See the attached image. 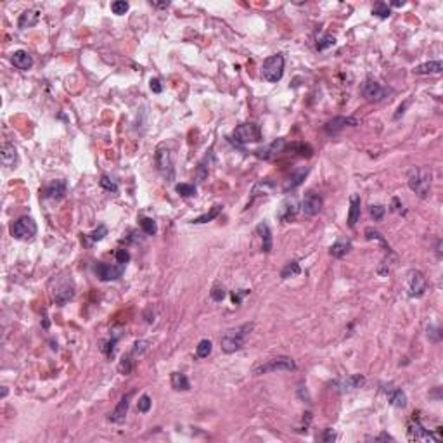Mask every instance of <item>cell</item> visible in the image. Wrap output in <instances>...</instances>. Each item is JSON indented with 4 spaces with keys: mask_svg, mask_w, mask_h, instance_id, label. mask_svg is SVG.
<instances>
[{
    "mask_svg": "<svg viewBox=\"0 0 443 443\" xmlns=\"http://www.w3.org/2000/svg\"><path fill=\"white\" fill-rule=\"evenodd\" d=\"M431 182H433V173L429 168H423V166H412L407 173V184L410 187L412 192H415L419 198H427L429 190H431Z\"/></svg>",
    "mask_w": 443,
    "mask_h": 443,
    "instance_id": "6da1fadb",
    "label": "cell"
},
{
    "mask_svg": "<svg viewBox=\"0 0 443 443\" xmlns=\"http://www.w3.org/2000/svg\"><path fill=\"white\" fill-rule=\"evenodd\" d=\"M253 331V324H242L236 329H229V331L220 338V346L222 352L225 353H234L241 350L246 343L249 332Z\"/></svg>",
    "mask_w": 443,
    "mask_h": 443,
    "instance_id": "7a4b0ae2",
    "label": "cell"
},
{
    "mask_svg": "<svg viewBox=\"0 0 443 443\" xmlns=\"http://www.w3.org/2000/svg\"><path fill=\"white\" fill-rule=\"evenodd\" d=\"M282 75H284V55L282 54H273L263 61L261 76H263L267 82H270V83L281 82Z\"/></svg>",
    "mask_w": 443,
    "mask_h": 443,
    "instance_id": "3957f363",
    "label": "cell"
},
{
    "mask_svg": "<svg viewBox=\"0 0 443 443\" xmlns=\"http://www.w3.org/2000/svg\"><path fill=\"white\" fill-rule=\"evenodd\" d=\"M390 92H392L390 88L379 85L376 80L372 78H367L360 85V95L365 101H369V102H381V101H384L390 95Z\"/></svg>",
    "mask_w": 443,
    "mask_h": 443,
    "instance_id": "277c9868",
    "label": "cell"
},
{
    "mask_svg": "<svg viewBox=\"0 0 443 443\" xmlns=\"http://www.w3.org/2000/svg\"><path fill=\"white\" fill-rule=\"evenodd\" d=\"M35 234H36V223L32 217H21L11 225V236L14 239H19V241H26V239L35 238Z\"/></svg>",
    "mask_w": 443,
    "mask_h": 443,
    "instance_id": "5b68a950",
    "label": "cell"
},
{
    "mask_svg": "<svg viewBox=\"0 0 443 443\" xmlns=\"http://www.w3.org/2000/svg\"><path fill=\"white\" fill-rule=\"evenodd\" d=\"M234 138L239 144H249V142H260L261 140V128L256 123H241L236 130H234Z\"/></svg>",
    "mask_w": 443,
    "mask_h": 443,
    "instance_id": "8992f818",
    "label": "cell"
},
{
    "mask_svg": "<svg viewBox=\"0 0 443 443\" xmlns=\"http://www.w3.org/2000/svg\"><path fill=\"white\" fill-rule=\"evenodd\" d=\"M296 369V364H294L293 358L289 357H277V358H272L265 364L258 365L255 369V374L260 376V374H267V372H275V371H294Z\"/></svg>",
    "mask_w": 443,
    "mask_h": 443,
    "instance_id": "52a82bcc",
    "label": "cell"
},
{
    "mask_svg": "<svg viewBox=\"0 0 443 443\" xmlns=\"http://www.w3.org/2000/svg\"><path fill=\"white\" fill-rule=\"evenodd\" d=\"M427 288L426 277L419 270H410L407 273V294L410 298H421Z\"/></svg>",
    "mask_w": 443,
    "mask_h": 443,
    "instance_id": "ba28073f",
    "label": "cell"
},
{
    "mask_svg": "<svg viewBox=\"0 0 443 443\" xmlns=\"http://www.w3.org/2000/svg\"><path fill=\"white\" fill-rule=\"evenodd\" d=\"M154 159H156V166H158L159 173H161L165 178H168V180H171V178H173V161H171V154H170V151H168V147L159 146L158 149H156Z\"/></svg>",
    "mask_w": 443,
    "mask_h": 443,
    "instance_id": "9c48e42d",
    "label": "cell"
},
{
    "mask_svg": "<svg viewBox=\"0 0 443 443\" xmlns=\"http://www.w3.org/2000/svg\"><path fill=\"white\" fill-rule=\"evenodd\" d=\"M322 206H324V199L321 194H317L315 190H308L305 194L303 203H301V210L307 217H315L321 213Z\"/></svg>",
    "mask_w": 443,
    "mask_h": 443,
    "instance_id": "30bf717a",
    "label": "cell"
},
{
    "mask_svg": "<svg viewBox=\"0 0 443 443\" xmlns=\"http://www.w3.org/2000/svg\"><path fill=\"white\" fill-rule=\"evenodd\" d=\"M95 275L99 277L102 282H109V281H116V279H119V277L123 275V272H125V265H107V263H102V261H99V263H95Z\"/></svg>",
    "mask_w": 443,
    "mask_h": 443,
    "instance_id": "8fae6325",
    "label": "cell"
},
{
    "mask_svg": "<svg viewBox=\"0 0 443 443\" xmlns=\"http://www.w3.org/2000/svg\"><path fill=\"white\" fill-rule=\"evenodd\" d=\"M409 438L415 440V442H436L435 436L421 424V421L415 417V414L410 419V423H409Z\"/></svg>",
    "mask_w": 443,
    "mask_h": 443,
    "instance_id": "7c38bea8",
    "label": "cell"
},
{
    "mask_svg": "<svg viewBox=\"0 0 443 443\" xmlns=\"http://www.w3.org/2000/svg\"><path fill=\"white\" fill-rule=\"evenodd\" d=\"M357 125H358V119L353 118V116H338V118H332L331 121L325 123L324 130L327 135H336L344 127H357Z\"/></svg>",
    "mask_w": 443,
    "mask_h": 443,
    "instance_id": "4fadbf2b",
    "label": "cell"
},
{
    "mask_svg": "<svg viewBox=\"0 0 443 443\" xmlns=\"http://www.w3.org/2000/svg\"><path fill=\"white\" fill-rule=\"evenodd\" d=\"M284 149H286V140L284 138H277V140H273L269 146L260 147V149L255 151V156L260 159H273L277 154H281Z\"/></svg>",
    "mask_w": 443,
    "mask_h": 443,
    "instance_id": "5bb4252c",
    "label": "cell"
},
{
    "mask_svg": "<svg viewBox=\"0 0 443 443\" xmlns=\"http://www.w3.org/2000/svg\"><path fill=\"white\" fill-rule=\"evenodd\" d=\"M134 393L135 392H128L127 395L121 396V400L118 402L116 409L109 414V421H111V423L121 424L123 421H125V417H127V412H128V407H130V398L134 396Z\"/></svg>",
    "mask_w": 443,
    "mask_h": 443,
    "instance_id": "9a60e30c",
    "label": "cell"
},
{
    "mask_svg": "<svg viewBox=\"0 0 443 443\" xmlns=\"http://www.w3.org/2000/svg\"><path fill=\"white\" fill-rule=\"evenodd\" d=\"M384 395H386L388 402H390L393 407H398V409L407 407V395H405L398 386H395V384H386V386H384Z\"/></svg>",
    "mask_w": 443,
    "mask_h": 443,
    "instance_id": "2e32d148",
    "label": "cell"
},
{
    "mask_svg": "<svg viewBox=\"0 0 443 443\" xmlns=\"http://www.w3.org/2000/svg\"><path fill=\"white\" fill-rule=\"evenodd\" d=\"M75 296V286H73V282H64V284L57 286L54 291V301L57 305H66L68 301L71 300V298Z\"/></svg>",
    "mask_w": 443,
    "mask_h": 443,
    "instance_id": "e0dca14e",
    "label": "cell"
},
{
    "mask_svg": "<svg viewBox=\"0 0 443 443\" xmlns=\"http://www.w3.org/2000/svg\"><path fill=\"white\" fill-rule=\"evenodd\" d=\"M365 383V377L362 374H353V376L344 377V379H340L334 383V386L340 390V392H352V390H357V388L364 386Z\"/></svg>",
    "mask_w": 443,
    "mask_h": 443,
    "instance_id": "ac0fdd59",
    "label": "cell"
},
{
    "mask_svg": "<svg viewBox=\"0 0 443 443\" xmlns=\"http://www.w3.org/2000/svg\"><path fill=\"white\" fill-rule=\"evenodd\" d=\"M308 171H310V168H307V166H305V168H298L296 171H293V173L286 178L282 190H284V192H289V190H293V189H296L298 186H301V182H303L305 177L308 175Z\"/></svg>",
    "mask_w": 443,
    "mask_h": 443,
    "instance_id": "d6986e66",
    "label": "cell"
},
{
    "mask_svg": "<svg viewBox=\"0 0 443 443\" xmlns=\"http://www.w3.org/2000/svg\"><path fill=\"white\" fill-rule=\"evenodd\" d=\"M12 64L21 71H28L33 66V57L26 51H16L12 54Z\"/></svg>",
    "mask_w": 443,
    "mask_h": 443,
    "instance_id": "ffe728a7",
    "label": "cell"
},
{
    "mask_svg": "<svg viewBox=\"0 0 443 443\" xmlns=\"http://www.w3.org/2000/svg\"><path fill=\"white\" fill-rule=\"evenodd\" d=\"M68 186L64 180H54L52 184H49L45 189V198L49 199H63L66 196Z\"/></svg>",
    "mask_w": 443,
    "mask_h": 443,
    "instance_id": "44dd1931",
    "label": "cell"
},
{
    "mask_svg": "<svg viewBox=\"0 0 443 443\" xmlns=\"http://www.w3.org/2000/svg\"><path fill=\"white\" fill-rule=\"evenodd\" d=\"M0 158H2V163L5 166H16L17 165V151L16 147L12 144L5 142L2 146V151H0Z\"/></svg>",
    "mask_w": 443,
    "mask_h": 443,
    "instance_id": "7402d4cb",
    "label": "cell"
},
{
    "mask_svg": "<svg viewBox=\"0 0 443 443\" xmlns=\"http://www.w3.org/2000/svg\"><path fill=\"white\" fill-rule=\"evenodd\" d=\"M256 230L261 238V251H263V253H270V251H272L273 241H272V232H270L269 225H267V223H260V225L256 227Z\"/></svg>",
    "mask_w": 443,
    "mask_h": 443,
    "instance_id": "603a6c76",
    "label": "cell"
},
{
    "mask_svg": "<svg viewBox=\"0 0 443 443\" xmlns=\"http://www.w3.org/2000/svg\"><path fill=\"white\" fill-rule=\"evenodd\" d=\"M38 19H40V12L35 11V9H28V11H24L19 16L17 26H19L21 30H24V28H32L38 23Z\"/></svg>",
    "mask_w": 443,
    "mask_h": 443,
    "instance_id": "cb8c5ba5",
    "label": "cell"
},
{
    "mask_svg": "<svg viewBox=\"0 0 443 443\" xmlns=\"http://www.w3.org/2000/svg\"><path fill=\"white\" fill-rule=\"evenodd\" d=\"M296 211H298V204L294 199H291V201H284L281 206V210H279V213H277V217L281 218L282 222H289L293 220L294 217H296Z\"/></svg>",
    "mask_w": 443,
    "mask_h": 443,
    "instance_id": "d4e9b609",
    "label": "cell"
},
{
    "mask_svg": "<svg viewBox=\"0 0 443 443\" xmlns=\"http://www.w3.org/2000/svg\"><path fill=\"white\" fill-rule=\"evenodd\" d=\"M358 218H360V196L353 194L352 198H350V211H348V225L352 229L357 225Z\"/></svg>",
    "mask_w": 443,
    "mask_h": 443,
    "instance_id": "484cf974",
    "label": "cell"
},
{
    "mask_svg": "<svg viewBox=\"0 0 443 443\" xmlns=\"http://www.w3.org/2000/svg\"><path fill=\"white\" fill-rule=\"evenodd\" d=\"M171 386L177 392H187L190 390V383L182 372H171Z\"/></svg>",
    "mask_w": 443,
    "mask_h": 443,
    "instance_id": "4316f807",
    "label": "cell"
},
{
    "mask_svg": "<svg viewBox=\"0 0 443 443\" xmlns=\"http://www.w3.org/2000/svg\"><path fill=\"white\" fill-rule=\"evenodd\" d=\"M442 69H443L442 61H429V63L419 64L414 71L417 73V75H429V73H440Z\"/></svg>",
    "mask_w": 443,
    "mask_h": 443,
    "instance_id": "83f0119b",
    "label": "cell"
},
{
    "mask_svg": "<svg viewBox=\"0 0 443 443\" xmlns=\"http://www.w3.org/2000/svg\"><path fill=\"white\" fill-rule=\"evenodd\" d=\"M350 249H352V242L350 241H338L329 248V253L334 258H343L346 256V253H348Z\"/></svg>",
    "mask_w": 443,
    "mask_h": 443,
    "instance_id": "f1b7e54d",
    "label": "cell"
},
{
    "mask_svg": "<svg viewBox=\"0 0 443 443\" xmlns=\"http://www.w3.org/2000/svg\"><path fill=\"white\" fill-rule=\"evenodd\" d=\"M220 211H222V206L220 204H215L213 208H211L208 213H204V215H201V217H198L196 220H192V223L194 225H201V223H208V222H211V220H215V218L220 215Z\"/></svg>",
    "mask_w": 443,
    "mask_h": 443,
    "instance_id": "f546056e",
    "label": "cell"
},
{
    "mask_svg": "<svg viewBox=\"0 0 443 443\" xmlns=\"http://www.w3.org/2000/svg\"><path fill=\"white\" fill-rule=\"evenodd\" d=\"M300 272H301V269H300V265H298V261H289V263H286L284 269H282L281 277L282 279H289V277L300 275Z\"/></svg>",
    "mask_w": 443,
    "mask_h": 443,
    "instance_id": "4dcf8cb0",
    "label": "cell"
},
{
    "mask_svg": "<svg viewBox=\"0 0 443 443\" xmlns=\"http://www.w3.org/2000/svg\"><path fill=\"white\" fill-rule=\"evenodd\" d=\"M372 14L381 17V19H386V17L392 16V9H390V5H388L386 2H377V4L372 7Z\"/></svg>",
    "mask_w": 443,
    "mask_h": 443,
    "instance_id": "1f68e13d",
    "label": "cell"
},
{
    "mask_svg": "<svg viewBox=\"0 0 443 443\" xmlns=\"http://www.w3.org/2000/svg\"><path fill=\"white\" fill-rule=\"evenodd\" d=\"M211 341L210 340H201L199 341V344L196 346V355L199 357V358H206V357L211 353Z\"/></svg>",
    "mask_w": 443,
    "mask_h": 443,
    "instance_id": "d6a6232c",
    "label": "cell"
},
{
    "mask_svg": "<svg viewBox=\"0 0 443 443\" xmlns=\"http://www.w3.org/2000/svg\"><path fill=\"white\" fill-rule=\"evenodd\" d=\"M365 239H367V241H377V242H381V244H383L386 249H390V246H388L386 239H384L383 236H381V234L377 232L376 229H372V227L365 229Z\"/></svg>",
    "mask_w": 443,
    "mask_h": 443,
    "instance_id": "836d02e7",
    "label": "cell"
},
{
    "mask_svg": "<svg viewBox=\"0 0 443 443\" xmlns=\"http://www.w3.org/2000/svg\"><path fill=\"white\" fill-rule=\"evenodd\" d=\"M336 44V38L332 35H324V36H321V38L317 40V45H315V49L317 51H325V49H329V47H332V45Z\"/></svg>",
    "mask_w": 443,
    "mask_h": 443,
    "instance_id": "e575fe53",
    "label": "cell"
},
{
    "mask_svg": "<svg viewBox=\"0 0 443 443\" xmlns=\"http://www.w3.org/2000/svg\"><path fill=\"white\" fill-rule=\"evenodd\" d=\"M132 357H134L132 353L127 357H123L121 362H119V365H118V371L121 372V374H125V376H128L132 372V369H134V360H132Z\"/></svg>",
    "mask_w": 443,
    "mask_h": 443,
    "instance_id": "d590c367",
    "label": "cell"
},
{
    "mask_svg": "<svg viewBox=\"0 0 443 443\" xmlns=\"http://www.w3.org/2000/svg\"><path fill=\"white\" fill-rule=\"evenodd\" d=\"M140 227H142V230L147 236H154L158 232V225H156V222L153 218H142L140 220Z\"/></svg>",
    "mask_w": 443,
    "mask_h": 443,
    "instance_id": "8d00e7d4",
    "label": "cell"
},
{
    "mask_svg": "<svg viewBox=\"0 0 443 443\" xmlns=\"http://www.w3.org/2000/svg\"><path fill=\"white\" fill-rule=\"evenodd\" d=\"M175 190H177L180 196H184V198H190V196L196 194V187L190 186V184H177V186H175Z\"/></svg>",
    "mask_w": 443,
    "mask_h": 443,
    "instance_id": "74e56055",
    "label": "cell"
},
{
    "mask_svg": "<svg viewBox=\"0 0 443 443\" xmlns=\"http://www.w3.org/2000/svg\"><path fill=\"white\" fill-rule=\"evenodd\" d=\"M104 236H107V227L106 225H99L97 229L94 230V232L88 234V239H90L92 242H97V241H102Z\"/></svg>",
    "mask_w": 443,
    "mask_h": 443,
    "instance_id": "f35d334b",
    "label": "cell"
},
{
    "mask_svg": "<svg viewBox=\"0 0 443 443\" xmlns=\"http://www.w3.org/2000/svg\"><path fill=\"white\" fill-rule=\"evenodd\" d=\"M128 2H125V0H116V2H113L111 4V11L115 12V14H118V16H121V14H125V12L128 11Z\"/></svg>",
    "mask_w": 443,
    "mask_h": 443,
    "instance_id": "ab89813d",
    "label": "cell"
},
{
    "mask_svg": "<svg viewBox=\"0 0 443 443\" xmlns=\"http://www.w3.org/2000/svg\"><path fill=\"white\" fill-rule=\"evenodd\" d=\"M151 405H153V400H151L149 395H142L140 398H138L137 402V409L138 412H142V414H146V412H149Z\"/></svg>",
    "mask_w": 443,
    "mask_h": 443,
    "instance_id": "60d3db41",
    "label": "cell"
},
{
    "mask_svg": "<svg viewBox=\"0 0 443 443\" xmlns=\"http://www.w3.org/2000/svg\"><path fill=\"white\" fill-rule=\"evenodd\" d=\"M369 213H371V217L374 218V220H383V217L386 215V208L381 204H372L371 208H369Z\"/></svg>",
    "mask_w": 443,
    "mask_h": 443,
    "instance_id": "b9f144b4",
    "label": "cell"
},
{
    "mask_svg": "<svg viewBox=\"0 0 443 443\" xmlns=\"http://www.w3.org/2000/svg\"><path fill=\"white\" fill-rule=\"evenodd\" d=\"M210 294H211V300L222 301L223 298H225V289H223V286H222V284H215Z\"/></svg>",
    "mask_w": 443,
    "mask_h": 443,
    "instance_id": "7bdbcfd3",
    "label": "cell"
},
{
    "mask_svg": "<svg viewBox=\"0 0 443 443\" xmlns=\"http://www.w3.org/2000/svg\"><path fill=\"white\" fill-rule=\"evenodd\" d=\"M101 187L106 189V190H109V192H118V186H116V182H113L109 177H106V175L101 178Z\"/></svg>",
    "mask_w": 443,
    "mask_h": 443,
    "instance_id": "ee69618b",
    "label": "cell"
},
{
    "mask_svg": "<svg viewBox=\"0 0 443 443\" xmlns=\"http://www.w3.org/2000/svg\"><path fill=\"white\" fill-rule=\"evenodd\" d=\"M116 261H118L119 265H127L128 261H130V253H128L127 249H118L116 251Z\"/></svg>",
    "mask_w": 443,
    "mask_h": 443,
    "instance_id": "f6af8a7d",
    "label": "cell"
},
{
    "mask_svg": "<svg viewBox=\"0 0 443 443\" xmlns=\"http://www.w3.org/2000/svg\"><path fill=\"white\" fill-rule=\"evenodd\" d=\"M427 340L433 343H438L442 340V331L438 327H427Z\"/></svg>",
    "mask_w": 443,
    "mask_h": 443,
    "instance_id": "bcb514c9",
    "label": "cell"
},
{
    "mask_svg": "<svg viewBox=\"0 0 443 443\" xmlns=\"http://www.w3.org/2000/svg\"><path fill=\"white\" fill-rule=\"evenodd\" d=\"M293 147L298 151V153H300L301 156H307V158H310V156H312V153H313V149L308 146V144H294Z\"/></svg>",
    "mask_w": 443,
    "mask_h": 443,
    "instance_id": "7dc6e473",
    "label": "cell"
},
{
    "mask_svg": "<svg viewBox=\"0 0 443 443\" xmlns=\"http://www.w3.org/2000/svg\"><path fill=\"white\" fill-rule=\"evenodd\" d=\"M147 344H149L147 341H137V343L134 344L135 348H134V352H132V355H137V353L140 355L142 352H146V350H147Z\"/></svg>",
    "mask_w": 443,
    "mask_h": 443,
    "instance_id": "c3c4849f",
    "label": "cell"
},
{
    "mask_svg": "<svg viewBox=\"0 0 443 443\" xmlns=\"http://www.w3.org/2000/svg\"><path fill=\"white\" fill-rule=\"evenodd\" d=\"M151 90L154 92V94H161L163 92V85H161V82H159V78H153L151 80Z\"/></svg>",
    "mask_w": 443,
    "mask_h": 443,
    "instance_id": "681fc988",
    "label": "cell"
},
{
    "mask_svg": "<svg viewBox=\"0 0 443 443\" xmlns=\"http://www.w3.org/2000/svg\"><path fill=\"white\" fill-rule=\"evenodd\" d=\"M248 293H249L248 289H241V291H238V293H234V294H232V301H234L236 305H241L242 298H244Z\"/></svg>",
    "mask_w": 443,
    "mask_h": 443,
    "instance_id": "f907efd6",
    "label": "cell"
},
{
    "mask_svg": "<svg viewBox=\"0 0 443 443\" xmlns=\"http://www.w3.org/2000/svg\"><path fill=\"white\" fill-rule=\"evenodd\" d=\"M321 440H324V442H334V440H336V435H334V431H332L331 427H327L324 431V435L321 436Z\"/></svg>",
    "mask_w": 443,
    "mask_h": 443,
    "instance_id": "816d5d0a",
    "label": "cell"
},
{
    "mask_svg": "<svg viewBox=\"0 0 443 443\" xmlns=\"http://www.w3.org/2000/svg\"><path fill=\"white\" fill-rule=\"evenodd\" d=\"M392 203H393V208H392V210L395 211V213H404V210H402V208H404V204L400 203V199H398V198H393V201H392Z\"/></svg>",
    "mask_w": 443,
    "mask_h": 443,
    "instance_id": "f5cc1de1",
    "label": "cell"
},
{
    "mask_svg": "<svg viewBox=\"0 0 443 443\" xmlns=\"http://www.w3.org/2000/svg\"><path fill=\"white\" fill-rule=\"evenodd\" d=\"M153 5H154V7H159V9H165L170 5V2H153Z\"/></svg>",
    "mask_w": 443,
    "mask_h": 443,
    "instance_id": "db71d44e",
    "label": "cell"
},
{
    "mask_svg": "<svg viewBox=\"0 0 443 443\" xmlns=\"http://www.w3.org/2000/svg\"><path fill=\"white\" fill-rule=\"evenodd\" d=\"M405 107H407V102H405L404 106H400V107H398V113H396V115H395V118H398V116L402 115V113H404V109H405Z\"/></svg>",
    "mask_w": 443,
    "mask_h": 443,
    "instance_id": "11a10c76",
    "label": "cell"
},
{
    "mask_svg": "<svg viewBox=\"0 0 443 443\" xmlns=\"http://www.w3.org/2000/svg\"><path fill=\"white\" fill-rule=\"evenodd\" d=\"M374 440H392V442H393V438H392V436H390V435H381V436H376V438H374Z\"/></svg>",
    "mask_w": 443,
    "mask_h": 443,
    "instance_id": "9f6ffc18",
    "label": "cell"
}]
</instances>
